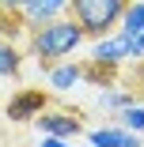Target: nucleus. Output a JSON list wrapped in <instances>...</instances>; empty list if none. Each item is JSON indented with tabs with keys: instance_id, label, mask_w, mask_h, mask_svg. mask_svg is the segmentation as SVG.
Listing matches in <instances>:
<instances>
[{
	"instance_id": "f257e3e1",
	"label": "nucleus",
	"mask_w": 144,
	"mask_h": 147,
	"mask_svg": "<svg viewBox=\"0 0 144 147\" xmlns=\"http://www.w3.org/2000/svg\"><path fill=\"white\" fill-rule=\"evenodd\" d=\"M31 38H27V49H31V57L42 64V68H49V64H57V61H68V57L83 45V26L72 19V15H61V19H49V23H42V26H34V30H27Z\"/></svg>"
},
{
	"instance_id": "f03ea898",
	"label": "nucleus",
	"mask_w": 144,
	"mask_h": 147,
	"mask_svg": "<svg viewBox=\"0 0 144 147\" xmlns=\"http://www.w3.org/2000/svg\"><path fill=\"white\" fill-rule=\"evenodd\" d=\"M125 4L129 0H68V15L83 26L87 38H102L118 30Z\"/></svg>"
},
{
	"instance_id": "7ed1b4c3",
	"label": "nucleus",
	"mask_w": 144,
	"mask_h": 147,
	"mask_svg": "<svg viewBox=\"0 0 144 147\" xmlns=\"http://www.w3.org/2000/svg\"><path fill=\"white\" fill-rule=\"evenodd\" d=\"M91 61L110 64V68H121L125 61H144V45H140L136 38H125L121 30H114V34L95 38V45H91Z\"/></svg>"
},
{
	"instance_id": "20e7f679",
	"label": "nucleus",
	"mask_w": 144,
	"mask_h": 147,
	"mask_svg": "<svg viewBox=\"0 0 144 147\" xmlns=\"http://www.w3.org/2000/svg\"><path fill=\"white\" fill-rule=\"evenodd\" d=\"M49 106V94L42 91V87H23V91H15L4 106V117L12 125H27V121H34V117Z\"/></svg>"
},
{
	"instance_id": "39448f33",
	"label": "nucleus",
	"mask_w": 144,
	"mask_h": 147,
	"mask_svg": "<svg viewBox=\"0 0 144 147\" xmlns=\"http://www.w3.org/2000/svg\"><path fill=\"white\" fill-rule=\"evenodd\" d=\"M34 125H38L42 136H61V140H72V136L83 132L80 113H72V109H49V106L34 117Z\"/></svg>"
},
{
	"instance_id": "423d86ee",
	"label": "nucleus",
	"mask_w": 144,
	"mask_h": 147,
	"mask_svg": "<svg viewBox=\"0 0 144 147\" xmlns=\"http://www.w3.org/2000/svg\"><path fill=\"white\" fill-rule=\"evenodd\" d=\"M68 15V0H23L19 4V23L23 30H34V26Z\"/></svg>"
},
{
	"instance_id": "0eeeda50",
	"label": "nucleus",
	"mask_w": 144,
	"mask_h": 147,
	"mask_svg": "<svg viewBox=\"0 0 144 147\" xmlns=\"http://www.w3.org/2000/svg\"><path fill=\"white\" fill-rule=\"evenodd\" d=\"M46 79H49V87H53V91H72V87L83 79V64H76L72 61V57H68V61H57V64H49L46 68Z\"/></svg>"
},
{
	"instance_id": "6e6552de",
	"label": "nucleus",
	"mask_w": 144,
	"mask_h": 147,
	"mask_svg": "<svg viewBox=\"0 0 144 147\" xmlns=\"http://www.w3.org/2000/svg\"><path fill=\"white\" fill-rule=\"evenodd\" d=\"M87 140L99 143V147H144V143H140V132H129V128H121V125L95 128V132H87Z\"/></svg>"
},
{
	"instance_id": "1a4fd4ad",
	"label": "nucleus",
	"mask_w": 144,
	"mask_h": 147,
	"mask_svg": "<svg viewBox=\"0 0 144 147\" xmlns=\"http://www.w3.org/2000/svg\"><path fill=\"white\" fill-rule=\"evenodd\" d=\"M118 30H121L125 38H136V34L144 30V0H129V4H125Z\"/></svg>"
},
{
	"instance_id": "9d476101",
	"label": "nucleus",
	"mask_w": 144,
	"mask_h": 147,
	"mask_svg": "<svg viewBox=\"0 0 144 147\" xmlns=\"http://www.w3.org/2000/svg\"><path fill=\"white\" fill-rule=\"evenodd\" d=\"M19 64H23V53L15 42H0V79H12L19 76Z\"/></svg>"
},
{
	"instance_id": "9b49d317",
	"label": "nucleus",
	"mask_w": 144,
	"mask_h": 147,
	"mask_svg": "<svg viewBox=\"0 0 144 147\" xmlns=\"http://www.w3.org/2000/svg\"><path fill=\"white\" fill-rule=\"evenodd\" d=\"M129 102H136V98H133V91H121V87H114V83H110V87H102V94H99V106H102V109H110V113H121Z\"/></svg>"
},
{
	"instance_id": "f8f14e48",
	"label": "nucleus",
	"mask_w": 144,
	"mask_h": 147,
	"mask_svg": "<svg viewBox=\"0 0 144 147\" xmlns=\"http://www.w3.org/2000/svg\"><path fill=\"white\" fill-rule=\"evenodd\" d=\"M118 125L129 128V132H144V102H129L118 117Z\"/></svg>"
},
{
	"instance_id": "ddd939ff",
	"label": "nucleus",
	"mask_w": 144,
	"mask_h": 147,
	"mask_svg": "<svg viewBox=\"0 0 144 147\" xmlns=\"http://www.w3.org/2000/svg\"><path fill=\"white\" fill-rule=\"evenodd\" d=\"M72 140H61V136H42V143L38 147H68Z\"/></svg>"
},
{
	"instance_id": "4468645a",
	"label": "nucleus",
	"mask_w": 144,
	"mask_h": 147,
	"mask_svg": "<svg viewBox=\"0 0 144 147\" xmlns=\"http://www.w3.org/2000/svg\"><path fill=\"white\" fill-rule=\"evenodd\" d=\"M19 4H23V0H0V11H8V15H19Z\"/></svg>"
},
{
	"instance_id": "2eb2a0df",
	"label": "nucleus",
	"mask_w": 144,
	"mask_h": 147,
	"mask_svg": "<svg viewBox=\"0 0 144 147\" xmlns=\"http://www.w3.org/2000/svg\"><path fill=\"white\" fill-rule=\"evenodd\" d=\"M136 64H140V68H136V83L144 87V61H136Z\"/></svg>"
},
{
	"instance_id": "dca6fc26",
	"label": "nucleus",
	"mask_w": 144,
	"mask_h": 147,
	"mask_svg": "<svg viewBox=\"0 0 144 147\" xmlns=\"http://www.w3.org/2000/svg\"><path fill=\"white\" fill-rule=\"evenodd\" d=\"M136 42H140V45H144V30H140V34H136Z\"/></svg>"
},
{
	"instance_id": "f3484780",
	"label": "nucleus",
	"mask_w": 144,
	"mask_h": 147,
	"mask_svg": "<svg viewBox=\"0 0 144 147\" xmlns=\"http://www.w3.org/2000/svg\"><path fill=\"white\" fill-rule=\"evenodd\" d=\"M91 147H99V143H91Z\"/></svg>"
}]
</instances>
